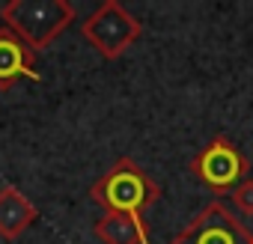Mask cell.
<instances>
[{
	"mask_svg": "<svg viewBox=\"0 0 253 244\" xmlns=\"http://www.w3.org/2000/svg\"><path fill=\"white\" fill-rule=\"evenodd\" d=\"M36 220H39L36 205H33L15 185H3V188H0V238L15 241V238L24 235Z\"/></svg>",
	"mask_w": 253,
	"mask_h": 244,
	"instance_id": "52a82bcc",
	"label": "cell"
},
{
	"mask_svg": "<svg viewBox=\"0 0 253 244\" xmlns=\"http://www.w3.org/2000/svg\"><path fill=\"white\" fill-rule=\"evenodd\" d=\"M81 36L104 60H119L143 36V24L125 9L119 0H101L86 15V21L81 24Z\"/></svg>",
	"mask_w": 253,
	"mask_h": 244,
	"instance_id": "3957f363",
	"label": "cell"
},
{
	"mask_svg": "<svg viewBox=\"0 0 253 244\" xmlns=\"http://www.w3.org/2000/svg\"><path fill=\"white\" fill-rule=\"evenodd\" d=\"M18 81H42L36 72V51L9 27H0V92L12 89Z\"/></svg>",
	"mask_w": 253,
	"mask_h": 244,
	"instance_id": "8992f818",
	"label": "cell"
},
{
	"mask_svg": "<svg viewBox=\"0 0 253 244\" xmlns=\"http://www.w3.org/2000/svg\"><path fill=\"white\" fill-rule=\"evenodd\" d=\"M161 185L128 155H122L110 164V170L89 188V197L104 208V211H116L131 217L140 241L149 244V226H146V208L155 205L161 200Z\"/></svg>",
	"mask_w": 253,
	"mask_h": 244,
	"instance_id": "6da1fadb",
	"label": "cell"
},
{
	"mask_svg": "<svg viewBox=\"0 0 253 244\" xmlns=\"http://www.w3.org/2000/svg\"><path fill=\"white\" fill-rule=\"evenodd\" d=\"M95 238L101 244H143L140 241V232L134 226L131 217H125V214H116V211H107L95 220L92 226Z\"/></svg>",
	"mask_w": 253,
	"mask_h": 244,
	"instance_id": "ba28073f",
	"label": "cell"
},
{
	"mask_svg": "<svg viewBox=\"0 0 253 244\" xmlns=\"http://www.w3.org/2000/svg\"><path fill=\"white\" fill-rule=\"evenodd\" d=\"M191 173L211 194L223 197V194H232L244 179H250V161L241 155V149L226 134H214L191 158Z\"/></svg>",
	"mask_w": 253,
	"mask_h": 244,
	"instance_id": "277c9868",
	"label": "cell"
},
{
	"mask_svg": "<svg viewBox=\"0 0 253 244\" xmlns=\"http://www.w3.org/2000/svg\"><path fill=\"white\" fill-rule=\"evenodd\" d=\"M232 205L244 214H253V179H244L235 191H232Z\"/></svg>",
	"mask_w": 253,
	"mask_h": 244,
	"instance_id": "9c48e42d",
	"label": "cell"
},
{
	"mask_svg": "<svg viewBox=\"0 0 253 244\" xmlns=\"http://www.w3.org/2000/svg\"><path fill=\"white\" fill-rule=\"evenodd\" d=\"M250 244H253V232H250Z\"/></svg>",
	"mask_w": 253,
	"mask_h": 244,
	"instance_id": "30bf717a",
	"label": "cell"
},
{
	"mask_svg": "<svg viewBox=\"0 0 253 244\" xmlns=\"http://www.w3.org/2000/svg\"><path fill=\"white\" fill-rule=\"evenodd\" d=\"M75 3L69 0H9L0 6L3 27H9L36 54L48 48L69 24H75Z\"/></svg>",
	"mask_w": 253,
	"mask_h": 244,
	"instance_id": "7a4b0ae2",
	"label": "cell"
},
{
	"mask_svg": "<svg viewBox=\"0 0 253 244\" xmlns=\"http://www.w3.org/2000/svg\"><path fill=\"white\" fill-rule=\"evenodd\" d=\"M170 244H250V232L223 203L214 200L182 232H176Z\"/></svg>",
	"mask_w": 253,
	"mask_h": 244,
	"instance_id": "5b68a950",
	"label": "cell"
}]
</instances>
